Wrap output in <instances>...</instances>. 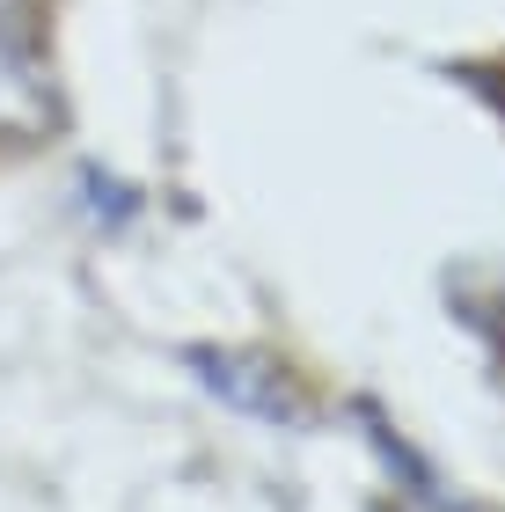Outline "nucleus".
I'll list each match as a JSON object with an SVG mask.
<instances>
[{"label":"nucleus","mask_w":505,"mask_h":512,"mask_svg":"<svg viewBox=\"0 0 505 512\" xmlns=\"http://www.w3.org/2000/svg\"><path fill=\"white\" fill-rule=\"evenodd\" d=\"M59 81L44 66L37 15L22 0H0V139H52L59 132Z\"/></svg>","instance_id":"1"}]
</instances>
